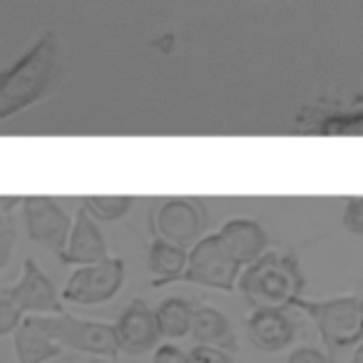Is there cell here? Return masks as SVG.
<instances>
[{"mask_svg": "<svg viewBox=\"0 0 363 363\" xmlns=\"http://www.w3.org/2000/svg\"><path fill=\"white\" fill-rule=\"evenodd\" d=\"M296 318L289 306H262L252 308L247 318V336L254 348L262 353H281L296 341Z\"/></svg>", "mask_w": 363, "mask_h": 363, "instance_id": "cell-12", "label": "cell"}, {"mask_svg": "<svg viewBox=\"0 0 363 363\" xmlns=\"http://www.w3.org/2000/svg\"><path fill=\"white\" fill-rule=\"evenodd\" d=\"M57 75V38L45 33L21 60L0 72V125L50 92Z\"/></svg>", "mask_w": 363, "mask_h": 363, "instance_id": "cell-1", "label": "cell"}, {"mask_svg": "<svg viewBox=\"0 0 363 363\" xmlns=\"http://www.w3.org/2000/svg\"><path fill=\"white\" fill-rule=\"evenodd\" d=\"M107 242L105 234L97 227V219L87 212L85 204L77 207V214L72 219V232L67 239L65 252L60 254V264L65 267H87V264H95L107 259Z\"/></svg>", "mask_w": 363, "mask_h": 363, "instance_id": "cell-13", "label": "cell"}, {"mask_svg": "<svg viewBox=\"0 0 363 363\" xmlns=\"http://www.w3.org/2000/svg\"><path fill=\"white\" fill-rule=\"evenodd\" d=\"M147 267L152 274V286L160 289L167 284H174L184 277L189 262V249L179 247V244H172L162 237H155L147 249Z\"/></svg>", "mask_w": 363, "mask_h": 363, "instance_id": "cell-16", "label": "cell"}, {"mask_svg": "<svg viewBox=\"0 0 363 363\" xmlns=\"http://www.w3.org/2000/svg\"><path fill=\"white\" fill-rule=\"evenodd\" d=\"M294 308L311 318L328 351H341L363 341V296H301L294 301Z\"/></svg>", "mask_w": 363, "mask_h": 363, "instance_id": "cell-3", "label": "cell"}, {"mask_svg": "<svg viewBox=\"0 0 363 363\" xmlns=\"http://www.w3.org/2000/svg\"><path fill=\"white\" fill-rule=\"evenodd\" d=\"M237 289L252 308L262 306H289L303 296L306 277L301 264L291 252L269 249L262 259L242 269Z\"/></svg>", "mask_w": 363, "mask_h": 363, "instance_id": "cell-2", "label": "cell"}, {"mask_svg": "<svg viewBox=\"0 0 363 363\" xmlns=\"http://www.w3.org/2000/svg\"><path fill=\"white\" fill-rule=\"evenodd\" d=\"M219 239L227 252L237 259L242 267H249L269 252V234L257 219L234 217L217 229Z\"/></svg>", "mask_w": 363, "mask_h": 363, "instance_id": "cell-14", "label": "cell"}, {"mask_svg": "<svg viewBox=\"0 0 363 363\" xmlns=\"http://www.w3.org/2000/svg\"><path fill=\"white\" fill-rule=\"evenodd\" d=\"M38 321V326L45 328L62 348H72L85 356L95 358H115L120 353L117 343L115 323L92 321V318H80L72 313H50V316H38L30 313Z\"/></svg>", "mask_w": 363, "mask_h": 363, "instance_id": "cell-4", "label": "cell"}, {"mask_svg": "<svg viewBox=\"0 0 363 363\" xmlns=\"http://www.w3.org/2000/svg\"><path fill=\"white\" fill-rule=\"evenodd\" d=\"M204 227H207V214L197 199L189 197L162 199L152 214V229L157 237L184 249L204 237Z\"/></svg>", "mask_w": 363, "mask_h": 363, "instance_id": "cell-8", "label": "cell"}, {"mask_svg": "<svg viewBox=\"0 0 363 363\" xmlns=\"http://www.w3.org/2000/svg\"><path fill=\"white\" fill-rule=\"evenodd\" d=\"M291 135L363 137V95L343 100H313L298 110Z\"/></svg>", "mask_w": 363, "mask_h": 363, "instance_id": "cell-5", "label": "cell"}, {"mask_svg": "<svg viewBox=\"0 0 363 363\" xmlns=\"http://www.w3.org/2000/svg\"><path fill=\"white\" fill-rule=\"evenodd\" d=\"M8 298L21 308L23 313H38V316H50V313H62V301L55 284L48 274L35 264V259L28 257L23 262V274L11 289H6Z\"/></svg>", "mask_w": 363, "mask_h": 363, "instance_id": "cell-10", "label": "cell"}, {"mask_svg": "<svg viewBox=\"0 0 363 363\" xmlns=\"http://www.w3.org/2000/svg\"><path fill=\"white\" fill-rule=\"evenodd\" d=\"M21 204L28 237L60 257L70 239L72 219L62 212V207L52 197H26Z\"/></svg>", "mask_w": 363, "mask_h": 363, "instance_id": "cell-9", "label": "cell"}, {"mask_svg": "<svg viewBox=\"0 0 363 363\" xmlns=\"http://www.w3.org/2000/svg\"><path fill=\"white\" fill-rule=\"evenodd\" d=\"M117 343H120V353L127 356H145L152 353L162 341L160 323H157L155 308L147 306L142 298H132V303L120 313L115 321Z\"/></svg>", "mask_w": 363, "mask_h": 363, "instance_id": "cell-11", "label": "cell"}, {"mask_svg": "<svg viewBox=\"0 0 363 363\" xmlns=\"http://www.w3.org/2000/svg\"><path fill=\"white\" fill-rule=\"evenodd\" d=\"M13 343H16V356L18 363H48L62 353V346L45 331L38 326L33 316L23 318L18 331L13 333Z\"/></svg>", "mask_w": 363, "mask_h": 363, "instance_id": "cell-17", "label": "cell"}, {"mask_svg": "<svg viewBox=\"0 0 363 363\" xmlns=\"http://www.w3.org/2000/svg\"><path fill=\"white\" fill-rule=\"evenodd\" d=\"M132 197H122V194H95V197H87L85 207L97 222H117V219L127 217L132 209Z\"/></svg>", "mask_w": 363, "mask_h": 363, "instance_id": "cell-19", "label": "cell"}, {"mask_svg": "<svg viewBox=\"0 0 363 363\" xmlns=\"http://www.w3.org/2000/svg\"><path fill=\"white\" fill-rule=\"evenodd\" d=\"M125 262L117 257H107L102 262L77 267L62 289V298L80 303V306L112 301L125 284Z\"/></svg>", "mask_w": 363, "mask_h": 363, "instance_id": "cell-7", "label": "cell"}, {"mask_svg": "<svg viewBox=\"0 0 363 363\" xmlns=\"http://www.w3.org/2000/svg\"><path fill=\"white\" fill-rule=\"evenodd\" d=\"M242 264L227 252L217 232L204 234L199 242L189 247L187 272L179 281L199 284L214 291H234L242 277Z\"/></svg>", "mask_w": 363, "mask_h": 363, "instance_id": "cell-6", "label": "cell"}, {"mask_svg": "<svg viewBox=\"0 0 363 363\" xmlns=\"http://www.w3.org/2000/svg\"><path fill=\"white\" fill-rule=\"evenodd\" d=\"M157 323L164 341H179L192 333V318H194V303L182 296H169L155 308Z\"/></svg>", "mask_w": 363, "mask_h": 363, "instance_id": "cell-18", "label": "cell"}, {"mask_svg": "<svg viewBox=\"0 0 363 363\" xmlns=\"http://www.w3.org/2000/svg\"><path fill=\"white\" fill-rule=\"evenodd\" d=\"M8 202V199H3V197H0V207H3V204H6Z\"/></svg>", "mask_w": 363, "mask_h": 363, "instance_id": "cell-27", "label": "cell"}, {"mask_svg": "<svg viewBox=\"0 0 363 363\" xmlns=\"http://www.w3.org/2000/svg\"><path fill=\"white\" fill-rule=\"evenodd\" d=\"M23 316H26V313H23L6 294H0V336L16 333L18 326L23 323Z\"/></svg>", "mask_w": 363, "mask_h": 363, "instance_id": "cell-22", "label": "cell"}, {"mask_svg": "<svg viewBox=\"0 0 363 363\" xmlns=\"http://www.w3.org/2000/svg\"><path fill=\"white\" fill-rule=\"evenodd\" d=\"M21 202L18 197H11V202L3 207L0 212V272L8 267L11 262L13 252H16V242H18V232H16V224L11 219V209Z\"/></svg>", "mask_w": 363, "mask_h": 363, "instance_id": "cell-20", "label": "cell"}, {"mask_svg": "<svg viewBox=\"0 0 363 363\" xmlns=\"http://www.w3.org/2000/svg\"><path fill=\"white\" fill-rule=\"evenodd\" d=\"M341 224L348 234H353V237H363V197H348L346 199Z\"/></svg>", "mask_w": 363, "mask_h": 363, "instance_id": "cell-21", "label": "cell"}, {"mask_svg": "<svg viewBox=\"0 0 363 363\" xmlns=\"http://www.w3.org/2000/svg\"><path fill=\"white\" fill-rule=\"evenodd\" d=\"M150 363H189V351L179 348L177 343H160L152 351Z\"/></svg>", "mask_w": 363, "mask_h": 363, "instance_id": "cell-25", "label": "cell"}, {"mask_svg": "<svg viewBox=\"0 0 363 363\" xmlns=\"http://www.w3.org/2000/svg\"><path fill=\"white\" fill-rule=\"evenodd\" d=\"M189 363H234V353L224 351V348L194 343L189 348Z\"/></svg>", "mask_w": 363, "mask_h": 363, "instance_id": "cell-23", "label": "cell"}, {"mask_svg": "<svg viewBox=\"0 0 363 363\" xmlns=\"http://www.w3.org/2000/svg\"><path fill=\"white\" fill-rule=\"evenodd\" d=\"M194 338L202 346H214V348H224L229 353L239 351V341L234 326L217 306H209V303H199L194 306V318H192V333Z\"/></svg>", "mask_w": 363, "mask_h": 363, "instance_id": "cell-15", "label": "cell"}, {"mask_svg": "<svg viewBox=\"0 0 363 363\" xmlns=\"http://www.w3.org/2000/svg\"><path fill=\"white\" fill-rule=\"evenodd\" d=\"M348 363H363V341L358 346H353V353L348 358Z\"/></svg>", "mask_w": 363, "mask_h": 363, "instance_id": "cell-26", "label": "cell"}, {"mask_svg": "<svg viewBox=\"0 0 363 363\" xmlns=\"http://www.w3.org/2000/svg\"><path fill=\"white\" fill-rule=\"evenodd\" d=\"M286 363H333L331 353L316 346H298L286 356Z\"/></svg>", "mask_w": 363, "mask_h": 363, "instance_id": "cell-24", "label": "cell"}]
</instances>
